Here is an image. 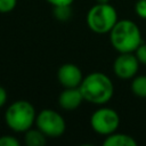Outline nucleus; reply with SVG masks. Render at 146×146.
Returning a JSON list of instances; mask_svg holds the SVG:
<instances>
[{
	"label": "nucleus",
	"instance_id": "obj_1",
	"mask_svg": "<svg viewBox=\"0 0 146 146\" xmlns=\"http://www.w3.org/2000/svg\"><path fill=\"white\" fill-rule=\"evenodd\" d=\"M79 88L84 100L94 105H105L114 95V83L103 72H91L83 76Z\"/></svg>",
	"mask_w": 146,
	"mask_h": 146
},
{
	"label": "nucleus",
	"instance_id": "obj_2",
	"mask_svg": "<svg viewBox=\"0 0 146 146\" xmlns=\"http://www.w3.org/2000/svg\"><path fill=\"white\" fill-rule=\"evenodd\" d=\"M112 47L119 52H135L143 43L141 32L131 19H119L108 32Z\"/></svg>",
	"mask_w": 146,
	"mask_h": 146
},
{
	"label": "nucleus",
	"instance_id": "obj_3",
	"mask_svg": "<svg viewBox=\"0 0 146 146\" xmlns=\"http://www.w3.org/2000/svg\"><path fill=\"white\" fill-rule=\"evenodd\" d=\"M36 112L32 103L25 99H17L11 103L5 112V121L14 132H25L35 124Z\"/></svg>",
	"mask_w": 146,
	"mask_h": 146
},
{
	"label": "nucleus",
	"instance_id": "obj_4",
	"mask_svg": "<svg viewBox=\"0 0 146 146\" xmlns=\"http://www.w3.org/2000/svg\"><path fill=\"white\" fill-rule=\"evenodd\" d=\"M117 21L116 9L110 2H97L88 10L86 16L88 27L97 34L108 33Z\"/></svg>",
	"mask_w": 146,
	"mask_h": 146
},
{
	"label": "nucleus",
	"instance_id": "obj_5",
	"mask_svg": "<svg viewBox=\"0 0 146 146\" xmlns=\"http://www.w3.org/2000/svg\"><path fill=\"white\" fill-rule=\"evenodd\" d=\"M35 125L50 138H58L66 130V122L63 115L51 108H43L36 113Z\"/></svg>",
	"mask_w": 146,
	"mask_h": 146
},
{
	"label": "nucleus",
	"instance_id": "obj_6",
	"mask_svg": "<svg viewBox=\"0 0 146 146\" xmlns=\"http://www.w3.org/2000/svg\"><path fill=\"white\" fill-rule=\"evenodd\" d=\"M120 125L119 113L111 107H99L90 116L91 129L102 136H108L117 130Z\"/></svg>",
	"mask_w": 146,
	"mask_h": 146
},
{
	"label": "nucleus",
	"instance_id": "obj_7",
	"mask_svg": "<svg viewBox=\"0 0 146 146\" xmlns=\"http://www.w3.org/2000/svg\"><path fill=\"white\" fill-rule=\"evenodd\" d=\"M139 65L135 52H121L113 62V72L119 79L130 80L137 75Z\"/></svg>",
	"mask_w": 146,
	"mask_h": 146
},
{
	"label": "nucleus",
	"instance_id": "obj_8",
	"mask_svg": "<svg viewBox=\"0 0 146 146\" xmlns=\"http://www.w3.org/2000/svg\"><path fill=\"white\" fill-rule=\"evenodd\" d=\"M57 80L64 88H75L80 87L83 74L80 67L73 63H65L59 66L57 71Z\"/></svg>",
	"mask_w": 146,
	"mask_h": 146
},
{
	"label": "nucleus",
	"instance_id": "obj_9",
	"mask_svg": "<svg viewBox=\"0 0 146 146\" xmlns=\"http://www.w3.org/2000/svg\"><path fill=\"white\" fill-rule=\"evenodd\" d=\"M84 100L83 95L79 87L75 88H64V90L58 96V105L64 111H74Z\"/></svg>",
	"mask_w": 146,
	"mask_h": 146
},
{
	"label": "nucleus",
	"instance_id": "obj_10",
	"mask_svg": "<svg viewBox=\"0 0 146 146\" xmlns=\"http://www.w3.org/2000/svg\"><path fill=\"white\" fill-rule=\"evenodd\" d=\"M137 140L132 136L117 131L106 136L103 141L104 146H137Z\"/></svg>",
	"mask_w": 146,
	"mask_h": 146
},
{
	"label": "nucleus",
	"instance_id": "obj_11",
	"mask_svg": "<svg viewBox=\"0 0 146 146\" xmlns=\"http://www.w3.org/2000/svg\"><path fill=\"white\" fill-rule=\"evenodd\" d=\"M24 143L27 146H43L47 143V136L38 128H31L24 132Z\"/></svg>",
	"mask_w": 146,
	"mask_h": 146
},
{
	"label": "nucleus",
	"instance_id": "obj_12",
	"mask_svg": "<svg viewBox=\"0 0 146 146\" xmlns=\"http://www.w3.org/2000/svg\"><path fill=\"white\" fill-rule=\"evenodd\" d=\"M130 89L139 98H146V75H136L131 79Z\"/></svg>",
	"mask_w": 146,
	"mask_h": 146
},
{
	"label": "nucleus",
	"instance_id": "obj_13",
	"mask_svg": "<svg viewBox=\"0 0 146 146\" xmlns=\"http://www.w3.org/2000/svg\"><path fill=\"white\" fill-rule=\"evenodd\" d=\"M52 14L55 16V18L59 22H67L71 17H72V9L71 6H57L54 7Z\"/></svg>",
	"mask_w": 146,
	"mask_h": 146
},
{
	"label": "nucleus",
	"instance_id": "obj_14",
	"mask_svg": "<svg viewBox=\"0 0 146 146\" xmlns=\"http://www.w3.org/2000/svg\"><path fill=\"white\" fill-rule=\"evenodd\" d=\"M17 6V0H0V13L8 14L11 13Z\"/></svg>",
	"mask_w": 146,
	"mask_h": 146
},
{
	"label": "nucleus",
	"instance_id": "obj_15",
	"mask_svg": "<svg viewBox=\"0 0 146 146\" xmlns=\"http://www.w3.org/2000/svg\"><path fill=\"white\" fill-rule=\"evenodd\" d=\"M19 145L21 141L11 135L0 136V146H19Z\"/></svg>",
	"mask_w": 146,
	"mask_h": 146
},
{
	"label": "nucleus",
	"instance_id": "obj_16",
	"mask_svg": "<svg viewBox=\"0 0 146 146\" xmlns=\"http://www.w3.org/2000/svg\"><path fill=\"white\" fill-rule=\"evenodd\" d=\"M135 11L138 17L146 19V0H137L135 3Z\"/></svg>",
	"mask_w": 146,
	"mask_h": 146
},
{
	"label": "nucleus",
	"instance_id": "obj_17",
	"mask_svg": "<svg viewBox=\"0 0 146 146\" xmlns=\"http://www.w3.org/2000/svg\"><path fill=\"white\" fill-rule=\"evenodd\" d=\"M135 55L137 57V59L139 60V63L144 66H146V43H141L136 50H135Z\"/></svg>",
	"mask_w": 146,
	"mask_h": 146
},
{
	"label": "nucleus",
	"instance_id": "obj_18",
	"mask_svg": "<svg viewBox=\"0 0 146 146\" xmlns=\"http://www.w3.org/2000/svg\"><path fill=\"white\" fill-rule=\"evenodd\" d=\"M49 5H51L52 7H57V6H72V3L74 2V0H46Z\"/></svg>",
	"mask_w": 146,
	"mask_h": 146
},
{
	"label": "nucleus",
	"instance_id": "obj_19",
	"mask_svg": "<svg viewBox=\"0 0 146 146\" xmlns=\"http://www.w3.org/2000/svg\"><path fill=\"white\" fill-rule=\"evenodd\" d=\"M7 99H8V95H7V90L0 86V108L3 107L7 103Z\"/></svg>",
	"mask_w": 146,
	"mask_h": 146
},
{
	"label": "nucleus",
	"instance_id": "obj_20",
	"mask_svg": "<svg viewBox=\"0 0 146 146\" xmlns=\"http://www.w3.org/2000/svg\"><path fill=\"white\" fill-rule=\"evenodd\" d=\"M97 2H99V3H106V2H110V0H97Z\"/></svg>",
	"mask_w": 146,
	"mask_h": 146
}]
</instances>
